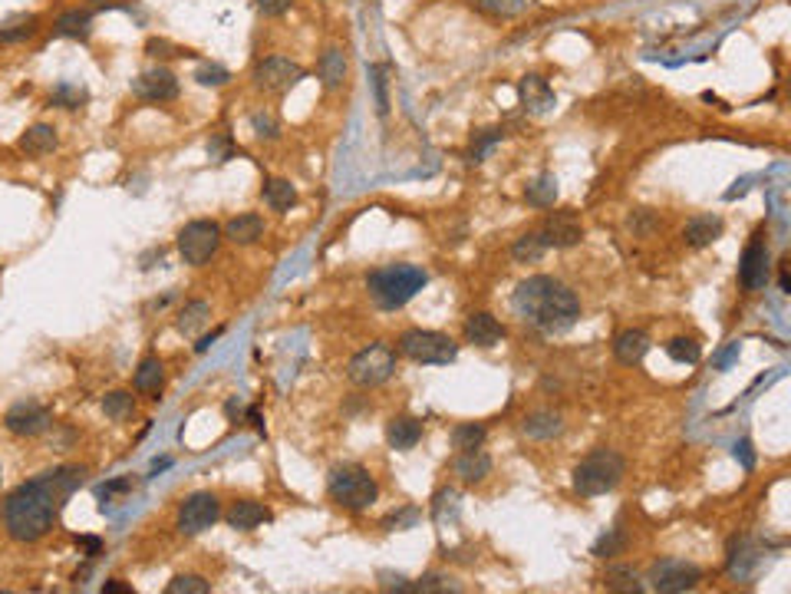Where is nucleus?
Returning <instances> with one entry per match:
<instances>
[{"label":"nucleus","mask_w":791,"mask_h":594,"mask_svg":"<svg viewBox=\"0 0 791 594\" xmlns=\"http://www.w3.org/2000/svg\"><path fill=\"white\" fill-rule=\"evenodd\" d=\"M537 235L545 238L547 248H574L581 245L584 225L574 211H551L545 219V229L537 231Z\"/></svg>","instance_id":"13"},{"label":"nucleus","mask_w":791,"mask_h":594,"mask_svg":"<svg viewBox=\"0 0 791 594\" xmlns=\"http://www.w3.org/2000/svg\"><path fill=\"white\" fill-rule=\"evenodd\" d=\"M304 80V66L287 56H267L255 70V86L264 93H287Z\"/></svg>","instance_id":"10"},{"label":"nucleus","mask_w":791,"mask_h":594,"mask_svg":"<svg viewBox=\"0 0 791 594\" xmlns=\"http://www.w3.org/2000/svg\"><path fill=\"white\" fill-rule=\"evenodd\" d=\"M330 499L343 509H353V512H363L370 505L376 502V495H380V485L363 466H337L330 472Z\"/></svg>","instance_id":"5"},{"label":"nucleus","mask_w":791,"mask_h":594,"mask_svg":"<svg viewBox=\"0 0 791 594\" xmlns=\"http://www.w3.org/2000/svg\"><path fill=\"white\" fill-rule=\"evenodd\" d=\"M623 456L613 453V449H593L591 456H584L574 469V492L584 495V499H593V495H603L610 489H617L620 479H623Z\"/></svg>","instance_id":"4"},{"label":"nucleus","mask_w":791,"mask_h":594,"mask_svg":"<svg viewBox=\"0 0 791 594\" xmlns=\"http://www.w3.org/2000/svg\"><path fill=\"white\" fill-rule=\"evenodd\" d=\"M736 459H742V466H746V469H752V466H755L752 443H748V439H742V443H736Z\"/></svg>","instance_id":"52"},{"label":"nucleus","mask_w":791,"mask_h":594,"mask_svg":"<svg viewBox=\"0 0 791 594\" xmlns=\"http://www.w3.org/2000/svg\"><path fill=\"white\" fill-rule=\"evenodd\" d=\"M221 229L215 225V221H188L182 231H178V255L185 258V265L191 268H201L205 261H211L215 258V251H218L221 245Z\"/></svg>","instance_id":"8"},{"label":"nucleus","mask_w":791,"mask_h":594,"mask_svg":"<svg viewBox=\"0 0 791 594\" xmlns=\"http://www.w3.org/2000/svg\"><path fill=\"white\" fill-rule=\"evenodd\" d=\"M557 192H561V189H557L555 175H541V179H535V182L525 189V199L527 205H535V209H555Z\"/></svg>","instance_id":"30"},{"label":"nucleus","mask_w":791,"mask_h":594,"mask_svg":"<svg viewBox=\"0 0 791 594\" xmlns=\"http://www.w3.org/2000/svg\"><path fill=\"white\" fill-rule=\"evenodd\" d=\"M126 489H132V479H116V482L102 485V489H100V499H102V502H110L112 495L126 492Z\"/></svg>","instance_id":"51"},{"label":"nucleus","mask_w":791,"mask_h":594,"mask_svg":"<svg viewBox=\"0 0 791 594\" xmlns=\"http://www.w3.org/2000/svg\"><path fill=\"white\" fill-rule=\"evenodd\" d=\"M501 139H505V129H498V126H495V129H482V132H475L472 149H468V162L478 165L485 156H488V149L495 146V142H501Z\"/></svg>","instance_id":"39"},{"label":"nucleus","mask_w":791,"mask_h":594,"mask_svg":"<svg viewBox=\"0 0 791 594\" xmlns=\"http://www.w3.org/2000/svg\"><path fill=\"white\" fill-rule=\"evenodd\" d=\"M53 102L56 106H66V110H80L82 102H86V90L73 86V83H60L53 93Z\"/></svg>","instance_id":"43"},{"label":"nucleus","mask_w":791,"mask_h":594,"mask_svg":"<svg viewBox=\"0 0 791 594\" xmlns=\"http://www.w3.org/2000/svg\"><path fill=\"white\" fill-rule=\"evenodd\" d=\"M37 34V17L34 14H14L0 24V44H24Z\"/></svg>","instance_id":"28"},{"label":"nucleus","mask_w":791,"mask_h":594,"mask_svg":"<svg viewBox=\"0 0 791 594\" xmlns=\"http://www.w3.org/2000/svg\"><path fill=\"white\" fill-rule=\"evenodd\" d=\"M102 413H106L110 420L122 423L136 413V400H132V394H126V390H116V394H110L102 400Z\"/></svg>","instance_id":"36"},{"label":"nucleus","mask_w":791,"mask_h":594,"mask_svg":"<svg viewBox=\"0 0 791 594\" xmlns=\"http://www.w3.org/2000/svg\"><path fill=\"white\" fill-rule=\"evenodd\" d=\"M419 439H422V423L412 420V416H396V420H390V426H386V443H390L392 449H400V453L412 449Z\"/></svg>","instance_id":"23"},{"label":"nucleus","mask_w":791,"mask_h":594,"mask_svg":"<svg viewBox=\"0 0 791 594\" xmlns=\"http://www.w3.org/2000/svg\"><path fill=\"white\" fill-rule=\"evenodd\" d=\"M211 317V307L205 301H188L182 307V314H178V330H182L185 337H195L205 324H208Z\"/></svg>","instance_id":"34"},{"label":"nucleus","mask_w":791,"mask_h":594,"mask_svg":"<svg viewBox=\"0 0 791 594\" xmlns=\"http://www.w3.org/2000/svg\"><path fill=\"white\" fill-rule=\"evenodd\" d=\"M501 337H505V327H501L488 311L468 314V320H465V340H468V344L491 350V347H498Z\"/></svg>","instance_id":"16"},{"label":"nucleus","mask_w":791,"mask_h":594,"mask_svg":"<svg viewBox=\"0 0 791 594\" xmlns=\"http://www.w3.org/2000/svg\"><path fill=\"white\" fill-rule=\"evenodd\" d=\"M297 201V192H294V185L287 179H271V182H264V205L271 211H287Z\"/></svg>","instance_id":"31"},{"label":"nucleus","mask_w":791,"mask_h":594,"mask_svg":"<svg viewBox=\"0 0 791 594\" xmlns=\"http://www.w3.org/2000/svg\"><path fill=\"white\" fill-rule=\"evenodd\" d=\"M247 420L255 423V430H257V433H264V420H261V413H257L255 406H251V410H247Z\"/></svg>","instance_id":"57"},{"label":"nucleus","mask_w":791,"mask_h":594,"mask_svg":"<svg viewBox=\"0 0 791 594\" xmlns=\"http://www.w3.org/2000/svg\"><path fill=\"white\" fill-rule=\"evenodd\" d=\"M623 549H627V535H623L620 529H607L601 539H597V545H593V555H597V558H613V555H620Z\"/></svg>","instance_id":"41"},{"label":"nucleus","mask_w":791,"mask_h":594,"mask_svg":"<svg viewBox=\"0 0 791 594\" xmlns=\"http://www.w3.org/2000/svg\"><path fill=\"white\" fill-rule=\"evenodd\" d=\"M545 251H547L545 238L537 235V231H527V235H521L518 241H515L511 258H515L518 265H537V261L545 258Z\"/></svg>","instance_id":"32"},{"label":"nucleus","mask_w":791,"mask_h":594,"mask_svg":"<svg viewBox=\"0 0 791 594\" xmlns=\"http://www.w3.org/2000/svg\"><path fill=\"white\" fill-rule=\"evenodd\" d=\"M475 10H482L488 17H518L527 7V0H468Z\"/></svg>","instance_id":"37"},{"label":"nucleus","mask_w":791,"mask_h":594,"mask_svg":"<svg viewBox=\"0 0 791 594\" xmlns=\"http://www.w3.org/2000/svg\"><path fill=\"white\" fill-rule=\"evenodd\" d=\"M382 588H386V591H402V594H416V585H412L410 578H402V575H386V571H382Z\"/></svg>","instance_id":"48"},{"label":"nucleus","mask_w":791,"mask_h":594,"mask_svg":"<svg viewBox=\"0 0 791 594\" xmlns=\"http://www.w3.org/2000/svg\"><path fill=\"white\" fill-rule=\"evenodd\" d=\"M132 93L146 102H169L178 96V80H175L172 70L155 66V70H146L139 80H132Z\"/></svg>","instance_id":"14"},{"label":"nucleus","mask_w":791,"mask_h":594,"mask_svg":"<svg viewBox=\"0 0 791 594\" xmlns=\"http://www.w3.org/2000/svg\"><path fill=\"white\" fill-rule=\"evenodd\" d=\"M218 334H221V330H215V334H211V337H201L198 344H195V350H198V354H205V350H208L211 344H215V340H218Z\"/></svg>","instance_id":"56"},{"label":"nucleus","mask_w":791,"mask_h":594,"mask_svg":"<svg viewBox=\"0 0 791 594\" xmlns=\"http://www.w3.org/2000/svg\"><path fill=\"white\" fill-rule=\"evenodd\" d=\"M50 423H53V413L37 400L14 403L7 410V416H4V426H7L14 436H40V433L50 430Z\"/></svg>","instance_id":"12"},{"label":"nucleus","mask_w":791,"mask_h":594,"mask_svg":"<svg viewBox=\"0 0 791 594\" xmlns=\"http://www.w3.org/2000/svg\"><path fill=\"white\" fill-rule=\"evenodd\" d=\"M488 472H491V456L482 453V446L465 449V453H458V459H455V475H458L462 482H482Z\"/></svg>","instance_id":"21"},{"label":"nucleus","mask_w":791,"mask_h":594,"mask_svg":"<svg viewBox=\"0 0 791 594\" xmlns=\"http://www.w3.org/2000/svg\"><path fill=\"white\" fill-rule=\"evenodd\" d=\"M396 370V354L386 344H370L350 360V380L356 386H380Z\"/></svg>","instance_id":"9"},{"label":"nucleus","mask_w":791,"mask_h":594,"mask_svg":"<svg viewBox=\"0 0 791 594\" xmlns=\"http://www.w3.org/2000/svg\"><path fill=\"white\" fill-rule=\"evenodd\" d=\"M251 126H255V132L261 139H277V132H281V129H277V119L267 116V112H255V116H251Z\"/></svg>","instance_id":"46"},{"label":"nucleus","mask_w":791,"mask_h":594,"mask_svg":"<svg viewBox=\"0 0 791 594\" xmlns=\"http://www.w3.org/2000/svg\"><path fill=\"white\" fill-rule=\"evenodd\" d=\"M416 519H419V512H412V509H410V512H402V515H392L386 525H390V529H400V525H412Z\"/></svg>","instance_id":"53"},{"label":"nucleus","mask_w":791,"mask_h":594,"mask_svg":"<svg viewBox=\"0 0 791 594\" xmlns=\"http://www.w3.org/2000/svg\"><path fill=\"white\" fill-rule=\"evenodd\" d=\"M132 384H136L139 394L159 396V390H162V360H159V356H146V360L139 364Z\"/></svg>","instance_id":"29"},{"label":"nucleus","mask_w":791,"mask_h":594,"mask_svg":"<svg viewBox=\"0 0 791 594\" xmlns=\"http://www.w3.org/2000/svg\"><path fill=\"white\" fill-rule=\"evenodd\" d=\"M449 591H462V585H455V578L446 575H429L422 581H416V594H449Z\"/></svg>","instance_id":"44"},{"label":"nucleus","mask_w":791,"mask_h":594,"mask_svg":"<svg viewBox=\"0 0 791 594\" xmlns=\"http://www.w3.org/2000/svg\"><path fill=\"white\" fill-rule=\"evenodd\" d=\"M169 594H208L211 585L205 581V578L198 575H178L169 581V588H165Z\"/></svg>","instance_id":"42"},{"label":"nucleus","mask_w":791,"mask_h":594,"mask_svg":"<svg viewBox=\"0 0 791 594\" xmlns=\"http://www.w3.org/2000/svg\"><path fill=\"white\" fill-rule=\"evenodd\" d=\"M218 519H221L218 495H211V492L188 495L182 502V509H178V529H182L185 535H198V531L211 529Z\"/></svg>","instance_id":"11"},{"label":"nucleus","mask_w":791,"mask_h":594,"mask_svg":"<svg viewBox=\"0 0 791 594\" xmlns=\"http://www.w3.org/2000/svg\"><path fill=\"white\" fill-rule=\"evenodd\" d=\"M90 10H66L60 14L56 20V34H63V37H73V40H86L90 37Z\"/></svg>","instance_id":"33"},{"label":"nucleus","mask_w":791,"mask_h":594,"mask_svg":"<svg viewBox=\"0 0 791 594\" xmlns=\"http://www.w3.org/2000/svg\"><path fill=\"white\" fill-rule=\"evenodd\" d=\"M702 581V568L686 561V558H663L653 561L646 571V588L656 594H682Z\"/></svg>","instance_id":"6"},{"label":"nucleus","mask_w":791,"mask_h":594,"mask_svg":"<svg viewBox=\"0 0 791 594\" xmlns=\"http://www.w3.org/2000/svg\"><path fill=\"white\" fill-rule=\"evenodd\" d=\"M778 284H782V291L791 294V278H788V265H782V275H778Z\"/></svg>","instance_id":"58"},{"label":"nucleus","mask_w":791,"mask_h":594,"mask_svg":"<svg viewBox=\"0 0 791 594\" xmlns=\"http://www.w3.org/2000/svg\"><path fill=\"white\" fill-rule=\"evenodd\" d=\"M20 149L27 152V156H50L56 149V129L53 126H43V122H37V126H30L24 136H20Z\"/></svg>","instance_id":"27"},{"label":"nucleus","mask_w":791,"mask_h":594,"mask_svg":"<svg viewBox=\"0 0 791 594\" xmlns=\"http://www.w3.org/2000/svg\"><path fill=\"white\" fill-rule=\"evenodd\" d=\"M603 585H607L610 591H627V594L643 591L637 571H633V568H627V565H610L607 575H603Z\"/></svg>","instance_id":"35"},{"label":"nucleus","mask_w":791,"mask_h":594,"mask_svg":"<svg viewBox=\"0 0 791 594\" xmlns=\"http://www.w3.org/2000/svg\"><path fill=\"white\" fill-rule=\"evenodd\" d=\"M518 96H521V106H525L527 112H535V116H541V112H547L555 106V90L547 86L545 76H537V73L521 80Z\"/></svg>","instance_id":"17"},{"label":"nucleus","mask_w":791,"mask_h":594,"mask_svg":"<svg viewBox=\"0 0 791 594\" xmlns=\"http://www.w3.org/2000/svg\"><path fill=\"white\" fill-rule=\"evenodd\" d=\"M768 248H765L762 235L755 238L752 245L746 248V255H742V265H738V281L746 291H762L765 284H768Z\"/></svg>","instance_id":"15"},{"label":"nucleus","mask_w":791,"mask_h":594,"mask_svg":"<svg viewBox=\"0 0 791 594\" xmlns=\"http://www.w3.org/2000/svg\"><path fill=\"white\" fill-rule=\"evenodd\" d=\"M666 354L673 356L676 364H699V356H702V350H699V344H696V340L692 337H676V340H670V344H666Z\"/></svg>","instance_id":"40"},{"label":"nucleus","mask_w":791,"mask_h":594,"mask_svg":"<svg viewBox=\"0 0 791 594\" xmlns=\"http://www.w3.org/2000/svg\"><path fill=\"white\" fill-rule=\"evenodd\" d=\"M146 54L149 56H162V60H169V56H178L182 54V50H178V46L175 44H169V40H162V37H152L146 44Z\"/></svg>","instance_id":"47"},{"label":"nucleus","mask_w":791,"mask_h":594,"mask_svg":"<svg viewBox=\"0 0 791 594\" xmlns=\"http://www.w3.org/2000/svg\"><path fill=\"white\" fill-rule=\"evenodd\" d=\"M719 235H722V219H719V215H696V219H690V225H686V245L692 248L712 245Z\"/></svg>","instance_id":"25"},{"label":"nucleus","mask_w":791,"mask_h":594,"mask_svg":"<svg viewBox=\"0 0 791 594\" xmlns=\"http://www.w3.org/2000/svg\"><path fill=\"white\" fill-rule=\"evenodd\" d=\"M521 433H525L527 439H555L564 433V420H561V413L555 410H537L531 413V416H525Z\"/></svg>","instance_id":"19"},{"label":"nucleus","mask_w":791,"mask_h":594,"mask_svg":"<svg viewBox=\"0 0 791 594\" xmlns=\"http://www.w3.org/2000/svg\"><path fill=\"white\" fill-rule=\"evenodd\" d=\"M102 591H106V594H129L132 588H129V585H119V581H106V585H102Z\"/></svg>","instance_id":"55"},{"label":"nucleus","mask_w":791,"mask_h":594,"mask_svg":"<svg viewBox=\"0 0 791 594\" xmlns=\"http://www.w3.org/2000/svg\"><path fill=\"white\" fill-rule=\"evenodd\" d=\"M320 80H323L327 90H340L346 83V54L340 46L323 50V56H320Z\"/></svg>","instance_id":"26"},{"label":"nucleus","mask_w":791,"mask_h":594,"mask_svg":"<svg viewBox=\"0 0 791 594\" xmlns=\"http://www.w3.org/2000/svg\"><path fill=\"white\" fill-rule=\"evenodd\" d=\"M758 565H762V549H758L752 539L732 541V555H728V575L736 578V581H748Z\"/></svg>","instance_id":"18"},{"label":"nucleus","mask_w":791,"mask_h":594,"mask_svg":"<svg viewBox=\"0 0 791 594\" xmlns=\"http://www.w3.org/2000/svg\"><path fill=\"white\" fill-rule=\"evenodd\" d=\"M429 284V275L416 265H386L370 275V294L382 311H396L416 297Z\"/></svg>","instance_id":"3"},{"label":"nucleus","mask_w":791,"mask_h":594,"mask_svg":"<svg viewBox=\"0 0 791 594\" xmlns=\"http://www.w3.org/2000/svg\"><path fill=\"white\" fill-rule=\"evenodd\" d=\"M485 443V426H478V423H462V426H455L452 430V446L458 449V453H465V449H478Z\"/></svg>","instance_id":"38"},{"label":"nucleus","mask_w":791,"mask_h":594,"mask_svg":"<svg viewBox=\"0 0 791 594\" xmlns=\"http://www.w3.org/2000/svg\"><path fill=\"white\" fill-rule=\"evenodd\" d=\"M511 307L518 311V317L531 327H537L541 334H567L581 317V301L567 284L555 281L547 275H535L521 281L515 287Z\"/></svg>","instance_id":"2"},{"label":"nucleus","mask_w":791,"mask_h":594,"mask_svg":"<svg viewBox=\"0 0 791 594\" xmlns=\"http://www.w3.org/2000/svg\"><path fill=\"white\" fill-rule=\"evenodd\" d=\"M646 350H650V337H646L643 330H623V334H617V340H613V356L627 366L640 364L646 356Z\"/></svg>","instance_id":"22"},{"label":"nucleus","mask_w":791,"mask_h":594,"mask_svg":"<svg viewBox=\"0 0 791 594\" xmlns=\"http://www.w3.org/2000/svg\"><path fill=\"white\" fill-rule=\"evenodd\" d=\"M195 80L201 83V86H225L227 80H231V73H227L225 66L218 63H205L195 70Z\"/></svg>","instance_id":"45"},{"label":"nucleus","mask_w":791,"mask_h":594,"mask_svg":"<svg viewBox=\"0 0 791 594\" xmlns=\"http://www.w3.org/2000/svg\"><path fill=\"white\" fill-rule=\"evenodd\" d=\"M257 10H261L264 17H281L284 10H291L294 0H255Z\"/></svg>","instance_id":"49"},{"label":"nucleus","mask_w":791,"mask_h":594,"mask_svg":"<svg viewBox=\"0 0 791 594\" xmlns=\"http://www.w3.org/2000/svg\"><path fill=\"white\" fill-rule=\"evenodd\" d=\"M86 469L63 466L56 472H43L30 479L10 495L4 505V525H7L10 539L17 541H37L53 529V521L63 512L66 499L82 485Z\"/></svg>","instance_id":"1"},{"label":"nucleus","mask_w":791,"mask_h":594,"mask_svg":"<svg viewBox=\"0 0 791 594\" xmlns=\"http://www.w3.org/2000/svg\"><path fill=\"white\" fill-rule=\"evenodd\" d=\"M76 549H80L86 558H96L102 551V541L92 539V535H80V539H76Z\"/></svg>","instance_id":"50"},{"label":"nucleus","mask_w":791,"mask_h":594,"mask_svg":"<svg viewBox=\"0 0 791 594\" xmlns=\"http://www.w3.org/2000/svg\"><path fill=\"white\" fill-rule=\"evenodd\" d=\"M400 350L410 360L416 364H432V366H442V364H452L455 354H458V344L446 334H439V330H406L400 337Z\"/></svg>","instance_id":"7"},{"label":"nucleus","mask_w":791,"mask_h":594,"mask_svg":"<svg viewBox=\"0 0 791 594\" xmlns=\"http://www.w3.org/2000/svg\"><path fill=\"white\" fill-rule=\"evenodd\" d=\"M227 525L237 531H251L257 529V525H264V521L271 519V512L264 509L261 502H251V499H241V502H235L231 509H227Z\"/></svg>","instance_id":"20"},{"label":"nucleus","mask_w":791,"mask_h":594,"mask_svg":"<svg viewBox=\"0 0 791 594\" xmlns=\"http://www.w3.org/2000/svg\"><path fill=\"white\" fill-rule=\"evenodd\" d=\"M221 235L227 238V241H235V245H255L257 238L264 235V219L261 215H237V219H231L225 225V231Z\"/></svg>","instance_id":"24"},{"label":"nucleus","mask_w":791,"mask_h":594,"mask_svg":"<svg viewBox=\"0 0 791 594\" xmlns=\"http://www.w3.org/2000/svg\"><path fill=\"white\" fill-rule=\"evenodd\" d=\"M112 7H126V0H90V10H112Z\"/></svg>","instance_id":"54"}]
</instances>
